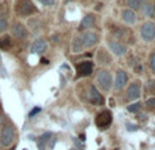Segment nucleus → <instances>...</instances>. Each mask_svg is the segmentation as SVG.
<instances>
[{
	"instance_id": "13",
	"label": "nucleus",
	"mask_w": 155,
	"mask_h": 150,
	"mask_svg": "<svg viewBox=\"0 0 155 150\" xmlns=\"http://www.w3.org/2000/svg\"><path fill=\"white\" fill-rule=\"evenodd\" d=\"M109 48H110V51H112L114 55H117V56H123V55L127 52L125 46H124L123 44L117 43V41H110V43H109Z\"/></svg>"
},
{
	"instance_id": "9",
	"label": "nucleus",
	"mask_w": 155,
	"mask_h": 150,
	"mask_svg": "<svg viewBox=\"0 0 155 150\" xmlns=\"http://www.w3.org/2000/svg\"><path fill=\"white\" fill-rule=\"evenodd\" d=\"M76 68H78L79 75H82V77H87V75H90L91 73H93L94 66H93L91 62H82L76 66Z\"/></svg>"
},
{
	"instance_id": "10",
	"label": "nucleus",
	"mask_w": 155,
	"mask_h": 150,
	"mask_svg": "<svg viewBox=\"0 0 155 150\" xmlns=\"http://www.w3.org/2000/svg\"><path fill=\"white\" fill-rule=\"evenodd\" d=\"M82 40V44L83 46H87V48H91L93 45L97 44V34L93 32H87L83 34V37L80 38Z\"/></svg>"
},
{
	"instance_id": "18",
	"label": "nucleus",
	"mask_w": 155,
	"mask_h": 150,
	"mask_svg": "<svg viewBox=\"0 0 155 150\" xmlns=\"http://www.w3.org/2000/svg\"><path fill=\"white\" fill-rule=\"evenodd\" d=\"M10 46H11V38L8 37V36H4V37L0 38V49L7 51Z\"/></svg>"
},
{
	"instance_id": "21",
	"label": "nucleus",
	"mask_w": 155,
	"mask_h": 150,
	"mask_svg": "<svg viewBox=\"0 0 155 150\" xmlns=\"http://www.w3.org/2000/svg\"><path fill=\"white\" fill-rule=\"evenodd\" d=\"M140 102H134V104H131V105H128V111L129 112H137V111L140 109Z\"/></svg>"
},
{
	"instance_id": "14",
	"label": "nucleus",
	"mask_w": 155,
	"mask_h": 150,
	"mask_svg": "<svg viewBox=\"0 0 155 150\" xmlns=\"http://www.w3.org/2000/svg\"><path fill=\"white\" fill-rule=\"evenodd\" d=\"M123 21L128 25H134L136 22V14L132 10H124L123 11Z\"/></svg>"
},
{
	"instance_id": "28",
	"label": "nucleus",
	"mask_w": 155,
	"mask_h": 150,
	"mask_svg": "<svg viewBox=\"0 0 155 150\" xmlns=\"http://www.w3.org/2000/svg\"><path fill=\"white\" fill-rule=\"evenodd\" d=\"M8 150H14V148H12V149H8Z\"/></svg>"
},
{
	"instance_id": "8",
	"label": "nucleus",
	"mask_w": 155,
	"mask_h": 150,
	"mask_svg": "<svg viewBox=\"0 0 155 150\" xmlns=\"http://www.w3.org/2000/svg\"><path fill=\"white\" fill-rule=\"evenodd\" d=\"M127 80H128V77H127L125 71L118 70L117 74H116V80H114V89L116 90H121V89L125 86Z\"/></svg>"
},
{
	"instance_id": "17",
	"label": "nucleus",
	"mask_w": 155,
	"mask_h": 150,
	"mask_svg": "<svg viewBox=\"0 0 155 150\" xmlns=\"http://www.w3.org/2000/svg\"><path fill=\"white\" fill-rule=\"evenodd\" d=\"M148 0H128V7L132 8V11L134 10H139V8H142L143 3H147Z\"/></svg>"
},
{
	"instance_id": "12",
	"label": "nucleus",
	"mask_w": 155,
	"mask_h": 150,
	"mask_svg": "<svg viewBox=\"0 0 155 150\" xmlns=\"http://www.w3.org/2000/svg\"><path fill=\"white\" fill-rule=\"evenodd\" d=\"M11 33H12V36L15 38H25L27 34V30L22 23H15L12 26V29H11Z\"/></svg>"
},
{
	"instance_id": "25",
	"label": "nucleus",
	"mask_w": 155,
	"mask_h": 150,
	"mask_svg": "<svg viewBox=\"0 0 155 150\" xmlns=\"http://www.w3.org/2000/svg\"><path fill=\"white\" fill-rule=\"evenodd\" d=\"M44 5H53L54 4V0H40Z\"/></svg>"
},
{
	"instance_id": "11",
	"label": "nucleus",
	"mask_w": 155,
	"mask_h": 150,
	"mask_svg": "<svg viewBox=\"0 0 155 150\" xmlns=\"http://www.w3.org/2000/svg\"><path fill=\"white\" fill-rule=\"evenodd\" d=\"M48 48V44H46L45 40L40 38V40H35L31 45V52L33 53H44Z\"/></svg>"
},
{
	"instance_id": "4",
	"label": "nucleus",
	"mask_w": 155,
	"mask_h": 150,
	"mask_svg": "<svg viewBox=\"0 0 155 150\" xmlns=\"http://www.w3.org/2000/svg\"><path fill=\"white\" fill-rule=\"evenodd\" d=\"M95 123L99 128H107L112 124V113H110V111H104V112L99 113L97 116Z\"/></svg>"
},
{
	"instance_id": "26",
	"label": "nucleus",
	"mask_w": 155,
	"mask_h": 150,
	"mask_svg": "<svg viewBox=\"0 0 155 150\" xmlns=\"http://www.w3.org/2000/svg\"><path fill=\"white\" fill-rule=\"evenodd\" d=\"M40 111H41L40 108H34V109H33L31 112H30V115H29V116H30V118H33V116H34L35 113H38V112H40Z\"/></svg>"
},
{
	"instance_id": "29",
	"label": "nucleus",
	"mask_w": 155,
	"mask_h": 150,
	"mask_svg": "<svg viewBox=\"0 0 155 150\" xmlns=\"http://www.w3.org/2000/svg\"><path fill=\"white\" fill-rule=\"evenodd\" d=\"M99 150H105V149H99Z\"/></svg>"
},
{
	"instance_id": "3",
	"label": "nucleus",
	"mask_w": 155,
	"mask_h": 150,
	"mask_svg": "<svg viewBox=\"0 0 155 150\" xmlns=\"http://www.w3.org/2000/svg\"><path fill=\"white\" fill-rule=\"evenodd\" d=\"M14 137H15V131H14V127L7 124V126L3 128L2 135H0V145L2 146H8L11 145V142L14 141Z\"/></svg>"
},
{
	"instance_id": "23",
	"label": "nucleus",
	"mask_w": 155,
	"mask_h": 150,
	"mask_svg": "<svg viewBox=\"0 0 155 150\" xmlns=\"http://www.w3.org/2000/svg\"><path fill=\"white\" fill-rule=\"evenodd\" d=\"M150 66H151V70L155 73V51L151 53V56H150Z\"/></svg>"
},
{
	"instance_id": "19",
	"label": "nucleus",
	"mask_w": 155,
	"mask_h": 150,
	"mask_svg": "<svg viewBox=\"0 0 155 150\" xmlns=\"http://www.w3.org/2000/svg\"><path fill=\"white\" fill-rule=\"evenodd\" d=\"M82 40L80 38H75L74 40V43H72V51L74 52H80L82 51Z\"/></svg>"
},
{
	"instance_id": "6",
	"label": "nucleus",
	"mask_w": 155,
	"mask_h": 150,
	"mask_svg": "<svg viewBox=\"0 0 155 150\" xmlns=\"http://www.w3.org/2000/svg\"><path fill=\"white\" fill-rule=\"evenodd\" d=\"M140 80H135L129 85L128 90H127V97L129 100H137L140 97Z\"/></svg>"
},
{
	"instance_id": "5",
	"label": "nucleus",
	"mask_w": 155,
	"mask_h": 150,
	"mask_svg": "<svg viewBox=\"0 0 155 150\" xmlns=\"http://www.w3.org/2000/svg\"><path fill=\"white\" fill-rule=\"evenodd\" d=\"M140 33H142L143 40H146V41L154 40L155 38V23H153V22H147V23H144L142 26Z\"/></svg>"
},
{
	"instance_id": "22",
	"label": "nucleus",
	"mask_w": 155,
	"mask_h": 150,
	"mask_svg": "<svg viewBox=\"0 0 155 150\" xmlns=\"http://www.w3.org/2000/svg\"><path fill=\"white\" fill-rule=\"evenodd\" d=\"M7 19L3 18V16H0V32H3V30L7 29Z\"/></svg>"
},
{
	"instance_id": "7",
	"label": "nucleus",
	"mask_w": 155,
	"mask_h": 150,
	"mask_svg": "<svg viewBox=\"0 0 155 150\" xmlns=\"http://www.w3.org/2000/svg\"><path fill=\"white\" fill-rule=\"evenodd\" d=\"M88 100H90V102H93L94 105L104 104V98H102V96L99 94V91L97 90L95 86H91L90 90H88Z\"/></svg>"
},
{
	"instance_id": "20",
	"label": "nucleus",
	"mask_w": 155,
	"mask_h": 150,
	"mask_svg": "<svg viewBox=\"0 0 155 150\" xmlns=\"http://www.w3.org/2000/svg\"><path fill=\"white\" fill-rule=\"evenodd\" d=\"M153 8L154 7H151V5H148V4H146L144 7H143V14H144L146 16H153Z\"/></svg>"
},
{
	"instance_id": "2",
	"label": "nucleus",
	"mask_w": 155,
	"mask_h": 150,
	"mask_svg": "<svg viewBox=\"0 0 155 150\" xmlns=\"http://www.w3.org/2000/svg\"><path fill=\"white\" fill-rule=\"evenodd\" d=\"M97 82L102 87V90H105V91L109 90L112 87V77H110L109 71H106V70L99 71L98 75H97Z\"/></svg>"
},
{
	"instance_id": "1",
	"label": "nucleus",
	"mask_w": 155,
	"mask_h": 150,
	"mask_svg": "<svg viewBox=\"0 0 155 150\" xmlns=\"http://www.w3.org/2000/svg\"><path fill=\"white\" fill-rule=\"evenodd\" d=\"M15 8H16V12L22 16H29L37 11V8L34 7L31 0H19Z\"/></svg>"
},
{
	"instance_id": "24",
	"label": "nucleus",
	"mask_w": 155,
	"mask_h": 150,
	"mask_svg": "<svg viewBox=\"0 0 155 150\" xmlns=\"http://www.w3.org/2000/svg\"><path fill=\"white\" fill-rule=\"evenodd\" d=\"M146 105H147L150 109H154V108H155V97H154V98H148L147 101H146Z\"/></svg>"
},
{
	"instance_id": "15",
	"label": "nucleus",
	"mask_w": 155,
	"mask_h": 150,
	"mask_svg": "<svg viewBox=\"0 0 155 150\" xmlns=\"http://www.w3.org/2000/svg\"><path fill=\"white\" fill-rule=\"evenodd\" d=\"M94 16L93 15H86L84 18L82 19V22H80V26H79V29L80 30H86V29H90L91 26L94 25Z\"/></svg>"
},
{
	"instance_id": "27",
	"label": "nucleus",
	"mask_w": 155,
	"mask_h": 150,
	"mask_svg": "<svg viewBox=\"0 0 155 150\" xmlns=\"http://www.w3.org/2000/svg\"><path fill=\"white\" fill-rule=\"evenodd\" d=\"M71 150H80V149H76V148H72V149H71Z\"/></svg>"
},
{
	"instance_id": "16",
	"label": "nucleus",
	"mask_w": 155,
	"mask_h": 150,
	"mask_svg": "<svg viewBox=\"0 0 155 150\" xmlns=\"http://www.w3.org/2000/svg\"><path fill=\"white\" fill-rule=\"evenodd\" d=\"M51 137H52V135L49 134V132H45L44 135H41V137L38 138V142H37V143H38V149H40V150H44V149H45L46 142L51 139Z\"/></svg>"
}]
</instances>
